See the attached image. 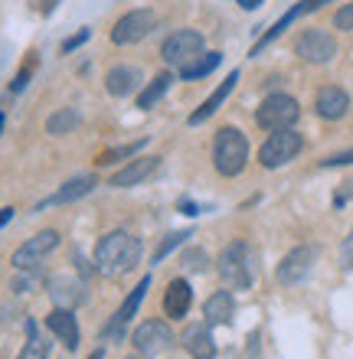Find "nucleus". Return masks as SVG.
<instances>
[{
  "label": "nucleus",
  "mask_w": 353,
  "mask_h": 359,
  "mask_svg": "<svg viewBox=\"0 0 353 359\" xmlns=\"http://www.w3.org/2000/svg\"><path fill=\"white\" fill-rule=\"evenodd\" d=\"M138 262H141V242L124 229H115V232L98 238L95 258H92L95 271L105 278H124L138 268Z\"/></svg>",
  "instance_id": "obj_1"
},
{
  "label": "nucleus",
  "mask_w": 353,
  "mask_h": 359,
  "mask_svg": "<svg viewBox=\"0 0 353 359\" xmlns=\"http://www.w3.org/2000/svg\"><path fill=\"white\" fill-rule=\"evenodd\" d=\"M216 271H220L222 284L229 291H248L255 284V274H258V255L255 248L236 238L229 245L220 252V262H216Z\"/></svg>",
  "instance_id": "obj_2"
},
{
  "label": "nucleus",
  "mask_w": 353,
  "mask_h": 359,
  "mask_svg": "<svg viewBox=\"0 0 353 359\" xmlns=\"http://www.w3.org/2000/svg\"><path fill=\"white\" fill-rule=\"evenodd\" d=\"M213 163L222 177H239L248 163V141L239 128H220L213 141Z\"/></svg>",
  "instance_id": "obj_3"
},
{
  "label": "nucleus",
  "mask_w": 353,
  "mask_h": 359,
  "mask_svg": "<svg viewBox=\"0 0 353 359\" xmlns=\"http://www.w3.org/2000/svg\"><path fill=\"white\" fill-rule=\"evenodd\" d=\"M301 151H305V137H301L295 128L272 131L268 141L258 147V163H262L265 170H278V167H285V163L295 161Z\"/></svg>",
  "instance_id": "obj_4"
},
{
  "label": "nucleus",
  "mask_w": 353,
  "mask_h": 359,
  "mask_svg": "<svg viewBox=\"0 0 353 359\" xmlns=\"http://www.w3.org/2000/svg\"><path fill=\"white\" fill-rule=\"evenodd\" d=\"M298 118H301V108H298V102L285 92L268 95L255 111V124L262 131H285V128H295Z\"/></svg>",
  "instance_id": "obj_5"
},
{
  "label": "nucleus",
  "mask_w": 353,
  "mask_h": 359,
  "mask_svg": "<svg viewBox=\"0 0 353 359\" xmlns=\"http://www.w3.org/2000/svg\"><path fill=\"white\" fill-rule=\"evenodd\" d=\"M200 53H203V33L200 29H190V27L171 33L161 46V59L171 69H183L187 62H193V59L200 56Z\"/></svg>",
  "instance_id": "obj_6"
},
{
  "label": "nucleus",
  "mask_w": 353,
  "mask_h": 359,
  "mask_svg": "<svg viewBox=\"0 0 353 359\" xmlns=\"http://www.w3.org/2000/svg\"><path fill=\"white\" fill-rule=\"evenodd\" d=\"M295 53L311 66H327L331 59L337 56V39L327 33V29H301L295 39Z\"/></svg>",
  "instance_id": "obj_7"
},
{
  "label": "nucleus",
  "mask_w": 353,
  "mask_h": 359,
  "mask_svg": "<svg viewBox=\"0 0 353 359\" xmlns=\"http://www.w3.org/2000/svg\"><path fill=\"white\" fill-rule=\"evenodd\" d=\"M56 245H59V232L56 229H43V232L27 238V242L13 252V268H17V271H36L39 262H43L49 252H56Z\"/></svg>",
  "instance_id": "obj_8"
},
{
  "label": "nucleus",
  "mask_w": 353,
  "mask_h": 359,
  "mask_svg": "<svg viewBox=\"0 0 353 359\" xmlns=\"http://www.w3.org/2000/svg\"><path fill=\"white\" fill-rule=\"evenodd\" d=\"M131 343L141 356L154 359V356H161V353H167L173 346V333L164 320H144L141 327L131 333Z\"/></svg>",
  "instance_id": "obj_9"
},
{
  "label": "nucleus",
  "mask_w": 353,
  "mask_h": 359,
  "mask_svg": "<svg viewBox=\"0 0 353 359\" xmlns=\"http://www.w3.org/2000/svg\"><path fill=\"white\" fill-rule=\"evenodd\" d=\"M154 29V13L151 10H128L121 20L115 23L112 29V43L115 46H134V43H141L147 33Z\"/></svg>",
  "instance_id": "obj_10"
},
{
  "label": "nucleus",
  "mask_w": 353,
  "mask_h": 359,
  "mask_svg": "<svg viewBox=\"0 0 353 359\" xmlns=\"http://www.w3.org/2000/svg\"><path fill=\"white\" fill-rule=\"evenodd\" d=\"M314 262H317V248H311V245L291 248V252L281 258V265H278V271H275L278 284H285V287H291V284H301L307 274H311Z\"/></svg>",
  "instance_id": "obj_11"
},
{
  "label": "nucleus",
  "mask_w": 353,
  "mask_h": 359,
  "mask_svg": "<svg viewBox=\"0 0 353 359\" xmlns=\"http://www.w3.org/2000/svg\"><path fill=\"white\" fill-rule=\"evenodd\" d=\"M151 287V274H144L141 281L134 284L131 291H128V297H124V304L115 311V317H112V323L105 327V337L108 340H121L124 337V327L134 320V313H138V307H141V301H144V291Z\"/></svg>",
  "instance_id": "obj_12"
},
{
  "label": "nucleus",
  "mask_w": 353,
  "mask_h": 359,
  "mask_svg": "<svg viewBox=\"0 0 353 359\" xmlns=\"http://www.w3.org/2000/svg\"><path fill=\"white\" fill-rule=\"evenodd\" d=\"M324 4H334V0H298L295 7L288 10L285 17L278 20L275 27L268 29L265 36H262V39H258V43H255V46H252V56H258V53H262V49H265V46H268V43H275V39H278V36H281V33H285V29H288V27H291V23H295V20L307 17V13H314V10H321V7H324Z\"/></svg>",
  "instance_id": "obj_13"
},
{
  "label": "nucleus",
  "mask_w": 353,
  "mask_h": 359,
  "mask_svg": "<svg viewBox=\"0 0 353 359\" xmlns=\"http://www.w3.org/2000/svg\"><path fill=\"white\" fill-rule=\"evenodd\" d=\"M180 346L190 353L193 359H216V340H213L210 323H190L187 330L180 333Z\"/></svg>",
  "instance_id": "obj_14"
},
{
  "label": "nucleus",
  "mask_w": 353,
  "mask_h": 359,
  "mask_svg": "<svg viewBox=\"0 0 353 359\" xmlns=\"http://www.w3.org/2000/svg\"><path fill=\"white\" fill-rule=\"evenodd\" d=\"M314 111H317V118H324V121H340V118L350 111V95L340 86H324L314 95Z\"/></svg>",
  "instance_id": "obj_15"
},
{
  "label": "nucleus",
  "mask_w": 353,
  "mask_h": 359,
  "mask_svg": "<svg viewBox=\"0 0 353 359\" xmlns=\"http://www.w3.org/2000/svg\"><path fill=\"white\" fill-rule=\"evenodd\" d=\"M46 330L56 337L66 350H76L79 346V323H76V313L69 311V307H56V311L46 313Z\"/></svg>",
  "instance_id": "obj_16"
},
{
  "label": "nucleus",
  "mask_w": 353,
  "mask_h": 359,
  "mask_svg": "<svg viewBox=\"0 0 353 359\" xmlns=\"http://www.w3.org/2000/svg\"><path fill=\"white\" fill-rule=\"evenodd\" d=\"M157 167H161V157H138V161H128L121 170L112 177V187L115 189L138 187V183H144L151 173H157Z\"/></svg>",
  "instance_id": "obj_17"
},
{
  "label": "nucleus",
  "mask_w": 353,
  "mask_h": 359,
  "mask_svg": "<svg viewBox=\"0 0 353 359\" xmlns=\"http://www.w3.org/2000/svg\"><path fill=\"white\" fill-rule=\"evenodd\" d=\"M190 304H193V291H190V284H187V278H173L167 284V291H164V311H167V317H173V320L187 317Z\"/></svg>",
  "instance_id": "obj_18"
},
{
  "label": "nucleus",
  "mask_w": 353,
  "mask_h": 359,
  "mask_svg": "<svg viewBox=\"0 0 353 359\" xmlns=\"http://www.w3.org/2000/svg\"><path fill=\"white\" fill-rule=\"evenodd\" d=\"M141 82H144L141 69H138V66H124V62L112 66V69H108V76H105V88H108V95H115V98L131 95L134 88L141 86Z\"/></svg>",
  "instance_id": "obj_19"
},
{
  "label": "nucleus",
  "mask_w": 353,
  "mask_h": 359,
  "mask_svg": "<svg viewBox=\"0 0 353 359\" xmlns=\"http://www.w3.org/2000/svg\"><path fill=\"white\" fill-rule=\"evenodd\" d=\"M232 313H236V297H232V291H216L206 297V304H203V317H206L210 327L232 323Z\"/></svg>",
  "instance_id": "obj_20"
},
{
  "label": "nucleus",
  "mask_w": 353,
  "mask_h": 359,
  "mask_svg": "<svg viewBox=\"0 0 353 359\" xmlns=\"http://www.w3.org/2000/svg\"><path fill=\"white\" fill-rule=\"evenodd\" d=\"M98 187V180L92 177V173H86V177H76V180H69V183H62V187L53 193V196L43 203V206H62V203H76V199L88 196L92 189Z\"/></svg>",
  "instance_id": "obj_21"
},
{
  "label": "nucleus",
  "mask_w": 353,
  "mask_h": 359,
  "mask_svg": "<svg viewBox=\"0 0 353 359\" xmlns=\"http://www.w3.org/2000/svg\"><path fill=\"white\" fill-rule=\"evenodd\" d=\"M236 82H239V72H229V79H226V82H222V86L216 88V92H213L210 98H206V102H203L200 108L190 114V124H193V128H197V124H203V121H210L213 114L220 111V104L229 98V92L236 88Z\"/></svg>",
  "instance_id": "obj_22"
},
{
  "label": "nucleus",
  "mask_w": 353,
  "mask_h": 359,
  "mask_svg": "<svg viewBox=\"0 0 353 359\" xmlns=\"http://www.w3.org/2000/svg\"><path fill=\"white\" fill-rule=\"evenodd\" d=\"M49 294H53V301L59 307H76V304L86 301V291H82V284L72 281V278H56V281H49Z\"/></svg>",
  "instance_id": "obj_23"
},
{
  "label": "nucleus",
  "mask_w": 353,
  "mask_h": 359,
  "mask_svg": "<svg viewBox=\"0 0 353 359\" xmlns=\"http://www.w3.org/2000/svg\"><path fill=\"white\" fill-rule=\"evenodd\" d=\"M171 86H173V72H161V76H154L151 82L141 88V95H138V108H141V111H151L154 104L167 95V88Z\"/></svg>",
  "instance_id": "obj_24"
},
{
  "label": "nucleus",
  "mask_w": 353,
  "mask_h": 359,
  "mask_svg": "<svg viewBox=\"0 0 353 359\" xmlns=\"http://www.w3.org/2000/svg\"><path fill=\"white\" fill-rule=\"evenodd\" d=\"M220 62H222V53H203V56H197L193 62H187V66L180 69V79H187V82H193V79H206Z\"/></svg>",
  "instance_id": "obj_25"
},
{
  "label": "nucleus",
  "mask_w": 353,
  "mask_h": 359,
  "mask_svg": "<svg viewBox=\"0 0 353 359\" xmlns=\"http://www.w3.org/2000/svg\"><path fill=\"white\" fill-rule=\"evenodd\" d=\"M79 128V111L76 108H59L46 118V131L53 137H62V134H72Z\"/></svg>",
  "instance_id": "obj_26"
},
{
  "label": "nucleus",
  "mask_w": 353,
  "mask_h": 359,
  "mask_svg": "<svg viewBox=\"0 0 353 359\" xmlns=\"http://www.w3.org/2000/svg\"><path fill=\"white\" fill-rule=\"evenodd\" d=\"M17 359H49V343L39 337L36 320H27V346L20 350Z\"/></svg>",
  "instance_id": "obj_27"
},
{
  "label": "nucleus",
  "mask_w": 353,
  "mask_h": 359,
  "mask_svg": "<svg viewBox=\"0 0 353 359\" xmlns=\"http://www.w3.org/2000/svg\"><path fill=\"white\" fill-rule=\"evenodd\" d=\"M144 137L141 141H134V144H121V147H112V151H105L102 157H98V167H108V163H121V161H128V157H134V154L144 147Z\"/></svg>",
  "instance_id": "obj_28"
},
{
  "label": "nucleus",
  "mask_w": 353,
  "mask_h": 359,
  "mask_svg": "<svg viewBox=\"0 0 353 359\" xmlns=\"http://www.w3.org/2000/svg\"><path fill=\"white\" fill-rule=\"evenodd\" d=\"M187 238H190V229H187V232H171V236H167V238L161 242V245H157V252H154L151 262H154V265H157V262H164V258L171 255V252H173L177 245H183Z\"/></svg>",
  "instance_id": "obj_29"
},
{
  "label": "nucleus",
  "mask_w": 353,
  "mask_h": 359,
  "mask_svg": "<svg viewBox=\"0 0 353 359\" xmlns=\"http://www.w3.org/2000/svg\"><path fill=\"white\" fill-rule=\"evenodd\" d=\"M206 265H210L206 252H200V248H190V252H183V268H187V271H206Z\"/></svg>",
  "instance_id": "obj_30"
},
{
  "label": "nucleus",
  "mask_w": 353,
  "mask_h": 359,
  "mask_svg": "<svg viewBox=\"0 0 353 359\" xmlns=\"http://www.w3.org/2000/svg\"><path fill=\"white\" fill-rule=\"evenodd\" d=\"M334 27L344 29V33H353V4H344V7L334 13Z\"/></svg>",
  "instance_id": "obj_31"
},
{
  "label": "nucleus",
  "mask_w": 353,
  "mask_h": 359,
  "mask_svg": "<svg viewBox=\"0 0 353 359\" xmlns=\"http://www.w3.org/2000/svg\"><path fill=\"white\" fill-rule=\"evenodd\" d=\"M353 163V151H344V154H331L327 161H321V167H350Z\"/></svg>",
  "instance_id": "obj_32"
},
{
  "label": "nucleus",
  "mask_w": 353,
  "mask_h": 359,
  "mask_svg": "<svg viewBox=\"0 0 353 359\" xmlns=\"http://www.w3.org/2000/svg\"><path fill=\"white\" fill-rule=\"evenodd\" d=\"M340 262H344V268H353V229L344 238V245H340Z\"/></svg>",
  "instance_id": "obj_33"
},
{
  "label": "nucleus",
  "mask_w": 353,
  "mask_h": 359,
  "mask_svg": "<svg viewBox=\"0 0 353 359\" xmlns=\"http://www.w3.org/2000/svg\"><path fill=\"white\" fill-rule=\"evenodd\" d=\"M86 39H88V29H79L76 36H69L66 43H62V53H72V49H79L82 43H86Z\"/></svg>",
  "instance_id": "obj_34"
},
{
  "label": "nucleus",
  "mask_w": 353,
  "mask_h": 359,
  "mask_svg": "<svg viewBox=\"0 0 353 359\" xmlns=\"http://www.w3.org/2000/svg\"><path fill=\"white\" fill-rule=\"evenodd\" d=\"M29 72H33V66H27L23 69V72H17V79H13V92H23V88H27V82H29Z\"/></svg>",
  "instance_id": "obj_35"
},
{
  "label": "nucleus",
  "mask_w": 353,
  "mask_h": 359,
  "mask_svg": "<svg viewBox=\"0 0 353 359\" xmlns=\"http://www.w3.org/2000/svg\"><path fill=\"white\" fill-rule=\"evenodd\" d=\"M344 187H347V189H340V193H337V196H334V206H344L347 199L353 196V180H350V183H344Z\"/></svg>",
  "instance_id": "obj_36"
},
{
  "label": "nucleus",
  "mask_w": 353,
  "mask_h": 359,
  "mask_svg": "<svg viewBox=\"0 0 353 359\" xmlns=\"http://www.w3.org/2000/svg\"><path fill=\"white\" fill-rule=\"evenodd\" d=\"M236 4H239L242 10H255L258 4H265V0H236Z\"/></svg>",
  "instance_id": "obj_37"
},
{
  "label": "nucleus",
  "mask_w": 353,
  "mask_h": 359,
  "mask_svg": "<svg viewBox=\"0 0 353 359\" xmlns=\"http://www.w3.org/2000/svg\"><path fill=\"white\" fill-rule=\"evenodd\" d=\"M10 219H13V209H0V229H4V226H7V222H10Z\"/></svg>",
  "instance_id": "obj_38"
},
{
  "label": "nucleus",
  "mask_w": 353,
  "mask_h": 359,
  "mask_svg": "<svg viewBox=\"0 0 353 359\" xmlns=\"http://www.w3.org/2000/svg\"><path fill=\"white\" fill-rule=\"evenodd\" d=\"M180 209H183V212H187V216H197V206H193L190 199H183V203H180Z\"/></svg>",
  "instance_id": "obj_39"
},
{
  "label": "nucleus",
  "mask_w": 353,
  "mask_h": 359,
  "mask_svg": "<svg viewBox=\"0 0 353 359\" xmlns=\"http://www.w3.org/2000/svg\"><path fill=\"white\" fill-rule=\"evenodd\" d=\"M88 359H105V350H102V346H98V350L92 353V356H88Z\"/></svg>",
  "instance_id": "obj_40"
},
{
  "label": "nucleus",
  "mask_w": 353,
  "mask_h": 359,
  "mask_svg": "<svg viewBox=\"0 0 353 359\" xmlns=\"http://www.w3.org/2000/svg\"><path fill=\"white\" fill-rule=\"evenodd\" d=\"M0 131H4V111H0Z\"/></svg>",
  "instance_id": "obj_41"
},
{
  "label": "nucleus",
  "mask_w": 353,
  "mask_h": 359,
  "mask_svg": "<svg viewBox=\"0 0 353 359\" xmlns=\"http://www.w3.org/2000/svg\"><path fill=\"white\" fill-rule=\"evenodd\" d=\"M128 359H138V356H128Z\"/></svg>",
  "instance_id": "obj_42"
}]
</instances>
